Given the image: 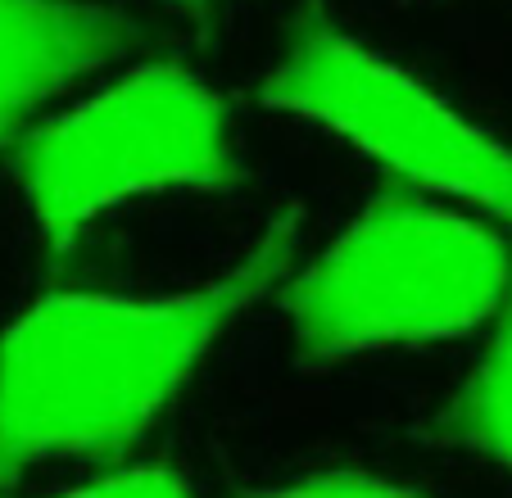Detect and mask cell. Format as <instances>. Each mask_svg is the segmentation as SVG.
<instances>
[{
	"label": "cell",
	"mask_w": 512,
	"mask_h": 498,
	"mask_svg": "<svg viewBox=\"0 0 512 498\" xmlns=\"http://www.w3.org/2000/svg\"><path fill=\"white\" fill-rule=\"evenodd\" d=\"M263 105L318 123L404 182L512 222V145L336 23L295 28L263 77Z\"/></svg>",
	"instance_id": "cell-4"
},
{
	"label": "cell",
	"mask_w": 512,
	"mask_h": 498,
	"mask_svg": "<svg viewBox=\"0 0 512 498\" xmlns=\"http://www.w3.org/2000/svg\"><path fill=\"white\" fill-rule=\"evenodd\" d=\"M177 5H195V0H177Z\"/></svg>",
	"instance_id": "cell-9"
},
{
	"label": "cell",
	"mask_w": 512,
	"mask_h": 498,
	"mask_svg": "<svg viewBox=\"0 0 512 498\" xmlns=\"http://www.w3.org/2000/svg\"><path fill=\"white\" fill-rule=\"evenodd\" d=\"M250 498H417V494L377 476H358V471H327V476H304L290 480V485L259 489Z\"/></svg>",
	"instance_id": "cell-7"
},
{
	"label": "cell",
	"mask_w": 512,
	"mask_h": 498,
	"mask_svg": "<svg viewBox=\"0 0 512 498\" xmlns=\"http://www.w3.org/2000/svg\"><path fill=\"white\" fill-rule=\"evenodd\" d=\"M512 290L508 245L485 222L386 191L290 281L286 317L313 363L426 345L490 322Z\"/></svg>",
	"instance_id": "cell-2"
},
{
	"label": "cell",
	"mask_w": 512,
	"mask_h": 498,
	"mask_svg": "<svg viewBox=\"0 0 512 498\" xmlns=\"http://www.w3.org/2000/svg\"><path fill=\"white\" fill-rule=\"evenodd\" d=\"M55 498H195V494H191V485L168 467H132V471L91 480V485L68 489V494H55Z\"/></svg>",
	"instance_id": "cell-8"
},
{
	"label": "cell",
	"mask_w": 512,
	"mask_h": 498,
	"mask_svg": "<svg viewBox=\"0 0 512 498\" xmlns=\"http://www.w3.org/2000/svg\"><path fill=\"white\" fill-rule=\"evenodd\" d=\"M300 209L227 272L173 295H50L0 336V494L50 458H105L150 431L209 349L290 272Z\"/></svg>",
	"instance_id": "cell-1"
},
{
	"label": "cell",
	"mask_w": 512,
	"mask_h": 498,
	"mask_svg": "<svg viewBox=\"0 0 512 498\" xmlns=\"http://www.w3.org/2000/svg\"><path fill=\"white\" fill-rule=\"evenodd\" d=\"M132 32L100 0H0V150L59 91L123 55Z\"/></svg>",
	"instance_id": "cell-5"
},
{
	"label": "cell",
	"mask_w": 512,
	"mask_h": 498,
	"mask_svg": "<svg viewBox=\"0 0 512 498\" xmlns=\"http://www.w3.org/2000/svg\"><path fill=\"white\" fill-rule=\"evenodd\" d=\"M435 435L512 471V290L499 308L490 349L435 417Z\"/></svg>",
	"instance_id": "cell-6"
},
{
	"label": "cell",
	"mask_w": 512,
	"mask_h": 498,
	"mask_svg": "<svg viewBox=\"0 0 512 498\" xmlns=\"http://www.w3.org/2000/svg\"><path fill=\"white\" fill-rule=\"evenodd\" d=\"M19 186L50 249H68L100 213L164 191H227L241 177L227 105L177 64H145L32 127Z\"/></svg>",
	"instance_id": "cell-3"
}]
</instances>
